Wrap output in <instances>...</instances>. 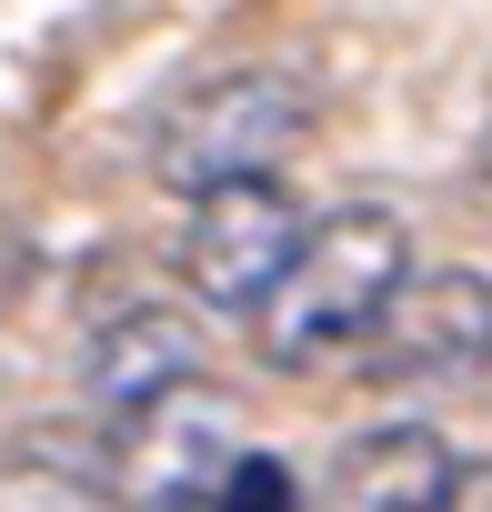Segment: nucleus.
<instances>
[{
  "instance_id": "nucleus-4",
  "label": "nucleus",
  "mask_w": 492,
  "mask_h": 512,
  "mask_svg": "<svg viewBox=\"0 0 492 512\" xmlns=\"http://www.w3.org/2000/svg\"><path fill=\"white\" fill-rule=\"evenodd\" d=\"M231 462H241L231 412H221L201 382H191V392L141 402V412H131V422H111V442L91 452L101 502H131V512H181V502H201Z\"/></svg>"
},
{
  "instance_id": "nucleus-12",
  "label": "nucleus",
  "mask_w": 492,
  "mask_h": 512,
  "mask_svg": "<svg viewBox=\"0 0 492 512\" xmlns=\"http://www.w3.org/2000/svg\"><path fill=\"white\" fill-rule=\"evenodd\" d=\"M181 512H211V492H201V502H181Z\"/></svg>"
},
{
  "instance_id": "nucleus-10",
  "label": "nucleus",
  "mask_w": 492,
  "mask_h": 512,
  "mask_svg": "<svg viewBox=\"0 0 492 512\" xmlns=\"http://www.w3.org/2000/svg\"><path fill=\"white\" fill-rule=\"evenodd\" d=\"M452 512H492V462H482V472H462V502H452Z\"/></svg>"
},
{
  "instance_id": "nucleus-3",
  "label": "nucleus",
  "mask_w": 492,
  "mask_h": 512,
  "mask_svg": "<svg viewBox=\"0 0 492 512\" xmlns=\"http://www.w3.org/2000/svg\"><path fill=\"white\" fill-rule=\"evenodd\" d=\"M312 211L282 191V181H221L191 201L181 221V282L211 302V312H262L292 272V251H302Z\"/></svg>"
},
{
  "instance_id": "nucleus-11",
  "label": "nucleus",
  "mask_w": 492,
  "mask_h": 512,
  "mask_svg": "<svg viewBox=\"0 0 492 512\" xmlns=\"http://www.w3.org/2000/svg\"><path fill=\"white\" fill-rule=\"evenodd\" d=\"M472 201H482V211H492V141H482V151H472Z\"/></svg>"
},
{
  "instance_id": "nucleus-7",
  "label": "nucleus",
  "mask_w": 492,
  "mask_h": 512,
  "mask_svg": "<svg viewBox=\"0 0 492 512\" xmlns=\"http://www.w3.org/2000/svg\"><path fill=\"white\" fill-rule=\"evenodd\" d=\"M462 502V452L422 422H382L342 452L332 512H452Z\"/></svg>"
},
{
  "instance_id": "nucleus-2",
  "label": "nucleus",
  "mask_w": 492,
  "mask_h": 512,
  "mask_svg": "<svg viewBox=\"0 0 492 512\" xmlns=\"http://www.w3.org/2000/svg\"><path fill=\"white\" fill-rule=\"evenodd\" d=\"M312 131V91L292 71H211L151 121V181L161 191H221V181H272V161Z\"/></svg>"
},
{
  "instance_id": "nucleus-9",
  "label": "nucleus",
  "mask_w": 492,
  "mask_h": 512,
  "mask_svg": "<svg viewBox=\"0 0 492 512\" xmlns=\"http://www.w3.org/2000/svg\"><path fill=\"white\" fill-rule=\"evenodd\" d=\"M211 512H302V482L282 452H241L221 482H211Z\"/></svg>"
},
{
  "instance_id": "nucleus-5",
  "label": "nucleus",
  "mask_w": 492,
  "mask_h": 512,
  "mask_svg": "<svg viewBox=\"0 0 492 512\" xmlns=\"http://www.w3.org/2000/svg\"><path fill=\"white\" fill-rule=\"evenodd\" d=\"M492 362V282L482 272H412L392 312L372 322V372L392 382H452Z\"/></svg>"
},
{
  "instance_id": "nucleus-8",
  "label": "nucleus",
  "mask_w": 492,
  "mask_h": 512,
  "mask_svg": "<svg viewBox=\"0 0 492 512\" xmlns=\"http://www.w3.org/2000/svg\"><path fill=\"white\" fill-rule=\"evenodd\" d=\"M101 472H81L71 452H11L0 462V512H91Z\"/></svg>"
},
{
  "instance_id": "nucleus-6",
  "label": "nucleus",
  "mask_w": 492,
  "mask_h": 512,
  "mask_svg": "<svg viewBox=\"0 0 492 512\" xmlns=\"http://www.w3.org/2000/svg\"><path fill=\"white\" fill-rule=\"evenodd\" d=\"M81 382H91V402H101L111 422H131V412H141V402H161V392H191V382H201V332H191V312L141 302V312L101 322V332H91Z\"/></svg>"
},
{
  "instance_id": "nucleus-1",
  "label": "nucleus",
  "mask_w": 492,
  "mask_h": 512,
  "mask_svg": "<svg viewBox=\"0 0 492 512\" xmlns=\"http://www.w3.org/2000/svg\"><path fill=\"white\" fill-rule=\"evenodd\" d=\"M402 282H412V231L382 201L322 211L302 231V251H292L282 292L262 302V362L272 372H322L332 352L372 342V322L392 312Z\"/></svg>"
}]
</instances>
